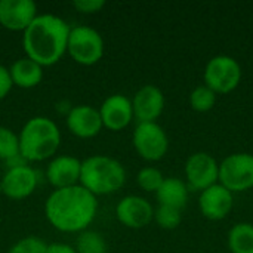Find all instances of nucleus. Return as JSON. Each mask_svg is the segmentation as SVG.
Listing matches in <instances>:
<instances>
[{"label":"nucleus","instance_id":"nucleus-20","mask_svg":"<svg viewBox=\"0 0 253 253\" xmlns=\"http://www.w3.org/2000/svg\"><path fill=\"white\" fill-rule=\"evenodd\" d=\"M227 243L231 253H253V224L239 222L233 225Z\"/></svg>","mask_w":253,"mask_h":253},{"label":"nucleus","instance_id":"nucleus-11","mask_svg":"<svg viewBox=\"0 0 253 253\" xmlns=\"http://www.w3.org/2000/svg\"><path fill=\"white\" fill-rule=\"evenodd\" d=\"M117 219L127 228L141 230L154 218L151 203L141 196H126L116 206Z\"/></svg>","mask_w":253,"mask_h":253},{"label":"nucleus","instance_id":"nucleus-2","mask_svg":"<svg viewBox=\"0 0 253 253\" xmlns=\"http://www.w3.org/2000/svg\"><path fill=\"white\" fill-rule=\"evenodd\" d=\"M70 30L71 27L68 22L56 15H37L22 36V46L27 58L36 61L42 67L55 65L67 52Z\"/></svg>","mask_w":253,"mask_h":253},{"label":"nucleus","instance_id":"nucleus-29","mask_svg":"<svg viewBox=\"0 0 253 253\" xmlns=\"http://www.w3.org/2000/svg\"><path fill=\"white\" fill-rule=\"evenodd\" d=\"M47 253H77V251L65 243H50L47 245Z\"/></svg>","mask_w":253,"mask_h":253},{"label":"nucleus","instance_id":"nucleus-1","mask_svg":"<svg viewBox=\"0 0 253 253\" xmlns=\"http://www.w3.org/2000/svg\"><path fill=\"white\" fill-rule=\"evenodd\" d=\"M98 200L80 184L55 190L44 203V215L53 228L62 233H82L92 224Z\"/></svg>","mask_w":253,"mask_h":253},{"label":"nucleus","instance_id":"nucleus-14","mask_svg":"<svg viewBox=\"0 0 253 253\" xmlns=\"http://www.w3.org/2000/svg\"><path fill=\"white\" fill-rule=\"evenodd\" d=\"M101 116L102 126L108 130L119 132L126 129L133 120V108L132 101L122 93L110 95L98 110Z\"/></svg>","mask_w":253,"mask_h":253},{"label":"nucleus","instance_id":"nucleus-17","mask_svg":"<svg viewBox=\"0 0 253 253\" xmlns=\"http://www.w3.org/2000/svg\"><path fill=\"white\" fill-rule=\"evenodd\" d=\"M82 160L73 156L53 157L46 169V176L55 190L77 185L80 182Z\"/></svg>","mask_w":253,"mask_h":253},{"label":"nucleus","instance_id":"nucleus-22","mask_svg":"<svg viewBox=\"0 0 253 253\" xmlns=\"http://www.w3.org/2000/svg\"><path fill=\"white\" fill-rule=\"evenodd\" d=\"M77 253H108V246L102 234L96 231H82L77 237Z\"/></svg>","mask_w":253,"mask_h":253},{"label":"nucleus","instance_id":"nucleus-13","mask_svg":"<svg viewBox=\"0 0 253 253\" xmlns=\"http://www.w3.org/2000/svg\"><path fill=\"white\" fill-rule=\"evenodd\" d=\"M234 206V196L219 182L200 193L199 209L209 221L225 219Z\"/></svg>","mask_w":253,"mask_h":253},{"label":"nucleus","instance_id":"nucleus-19","mask_svg":"<svg viewBox=\"0 0 253 253\" xmlns=\"http://www.w3.org/2000/svg\"><path fill=\"white\" fill-rule=\"evenodd\" d=\"M156 197L160 206H170L182 211L188 202L190 190L182 179L169 176L165 178L163 184L156 191Z\"/></svg>","mask_w":253,"mask_h":253},{"label":"nucleus","instance_id":"nucleus-5","mask_svg":"<svg viewBox=\"0 0 253 253\" xmlns=\"http://www.w3.org/2000/svg\"><path fill=\"white\" fill-rule=\"evenodd\" d=\"M243 70L240 62L230 55H216L206 64L203 80L216 95H227L236 90L242 82Z\"/></svg>","mask_w":253,"mask_h":253},{"label":"nucleus","instance_id":"nucleus-24","mask_svg":"<svg viewBox=\"0 0 253 253\" xmlns=\"http://www.w3.org/2000/svg\"><path fill=\"white\" fill-rule=\"evenodd\" d=\"M19 156V138L6 126H0V160L9 162Z\"/></svg>","mask_w":253,"mask_h":253},{"label":"nucleus","instance_id":"nucleus-6","mask_svg":"<svg viewBox=\"0 0 253 253\" xmlns=\"http://www.w3.org/2000/svg\"><path fill=\"white\" fill-rule=\"evenodd\" d=\"M105 44L98 30L77 25L70 30L67 52L80 65H93L104 56Z\"/></svg>","mask_w":253,"mask_h":253},{"label":"nucleus","instance_id":"nucleus-7","mask_svg":"<svg viewBox=\"0 0 253 253\" xmlns=\"http://www.w3.org/2000/svg\"><path fill=\"white\" fill-rule=\"evenodd\" d=\"M228 191L243 193L253 188V154L234 153L219 163V181Z\"/></svg>","mask_w":253,"mask_h":253},{"label":"nucleus","instance_id":"nucleus-18","mask_svg":"<svg viewBox=\"0 0 253 253\" xmlns=\"http://www.w3.org/2000/svg\"><path fill=\"white\" fill-rule=\"evenodd\" d=\"M9 74L13 86L21 89H31L43 80V67L25 56L16 59L9 67Z\"/></svg>","mask_w":253,"mask_h":253},{"label":"nucleus","instance_id":"nucleus-9","mask_svg":"<svg viewBox=\"0 0 253 253\" xmlns=\"http://www.w3.org/2000/svg\"><path fill=\"white\" fill-rule=\"evenodd\" d=\"M184 172L185 184L190 191L202 193L219 181V163L213 156L205 151L191 154L185 162Z\"/></svg>","mask_w":253,"mask_h":253},{"label":"nucleus","instance_id":"nucleus-12","mask_svg":"<svg viewBox=\"0 0 253 253\" xmlns=\"http://www.w3.org/2000/svg\"><path fill=\"white\" fill-rule=\"evenodd\" d=\"M165 104L162 89L154 84H145L132 99L133 119H136L138 123H154L163 114Z\"/></svg>","mask_w":253,"mask_h":253},{"label":"nucleus","instance_id":"nucleus-28","mask_svg":"<svg viewBox=\"0 0 253 253\" xmlns=\"http://www.w3.org/2000/svg\"><path fill=\"white\" fill-rule=\"evenodd\" d=\"M12 86L13 84H12V80H10L9 68H6L4 65L0 64V101L9 95Z\"/></svg>","mask_w":253,"mask_h":253},{"label":"nucleus","instance_id":"nucleus-16","mask_svg":"<svg viewBox=\"0 0 253 253\" xmlns=\"http://www.w3.org/2000/svg\"><path fill=\"white\" fill-rule=\"evenodd\" d=\"M65 123H67L68 130L74 136L82 138V139L95 138L104 127L99 111L95 107L87 105V104L73 107L67 114Z\"/></svg>","mask_w":253,"mask_h":253},{"label":"nucleus","instance_id":"nucleus-8","mask_svg":"<svg viewBox=\"0 0 253 253\" xmlns=\"http://www.w3.org/2000/svg\"><path fill=\"white\" fill-rule=\"evenodd\" d=\"M136 153L147 162L162 160L169 150V138L157 123H138L132 136Z\"/></svg>","mask_w":253,"mask_h":253},{"label":"nucleus","instance_id":"nucleus-23","mask_svg":"<svg viewBox=\"0 0 253 253\" xmlns=\"http://www.w3.org/2000/svg\"><path fill=\"white\" fill-rule=\"evenodd\" d=\"M163 230H176L182 222V211L170 206H160L154 211L153 218Z\"/></svg>","mask_w":253,"mask_h":253},{"label":"nucleus","instance_id":"nucleus-4","mask_svg":"<svg viewBox=\"0 0 253 253\" xmlns=\"http://www.w3.org/2000/svg\"><path fill=\"white\" fill-rule=\"evenodd\" d=\"M126 182L125 166L108 156L96 154L82 162L80 185L96 196L113 194Z\"/></svg>","mask_w":253,"mask_h":253},{"label":"nucleus","instance_id":"nucleus-3","mask_svg":"<svg viewBox=\"0 0 253 253\" xmlns=\"http://www.w3.org/2000/svg\"><path fill=\"white\" fill-rule=\"evenodd\" d=\"M19 156L28 162H43L56 154L61 145V132L56 123L47 117L30 119L21 129Z\"/></svg>","mask_w":253,"mask_h":253},{"label":"nucleus","instance_id":"nucleus-10","mask_svg":"<svg viewBox=\"0 0 253 253\" xmlns=\"http://www.w3.org/2000/svg\"><path fill=\"white\" fill-rule=\"evenodd\" d=\"M39 178L36 170L27 165L10 166L1 178V193L10 200H24L37 188Z\"/></svg>","mask_w":253,"mask_h":253},{"label":"nucleus","instance_id":"nucleus-15","mask_svg":"<svg viewBox=\"0 0 253 253\" xmlns=\"http://www.w3.org/2000/svg\"><path fill=\"white\" fill-rule=\"evenodd\" d=\"M33 0H0V25L10 31H25L37 16Z\"/></svg>","mask_w":253,"mask_h":253},{"label":"nucleus","instance_id":"nucleus-27","mask_svg":"<svg viewBox=\"0 0 253 253\" xmlns=\"http://www.w3.org/2000/svg\"><path fill=\"white\" fill-rule=\"evenodd\" d=\"M73 6L80 13H96L105 6V1L104 0H76L73 1Z\"/></svg>","mask_w":253,"mask_h":253},{"label":"nucleus","instance_id":"nucleus-25","mask_svg":"<svg viewBox=\"0 0 253 253\" xmlns=\"http://www.w3.org/2000/svg\"><path fill=\"white\" fill-rule=\"evenodd\" d=\"M163 181H165L163 173L157 168H153V166L142 168L136 175V182L139 188H142L147 193H156L163 184Z\"/></svg>","mask_w":253,"mask_h":253},{"label":"nucleus","instance_id":"nucleus-26","mask_svg":"<svg viewBox=\"0 0 253 253\" xmlns=\"http://www.w3.org/2000/svg\"><path fill=\"white\" fill-rule=\"evenodd\" d=\"M7 253H47V245L37 237H24L16 242Z\"/></svg>","mask_w":253,"mask_h":253},{"label":"nucleus","instance_id":"nucleus-21","mask_svg":"<svg viewBox=\"0 0 253 253\" xmlns=\"http://www.w3.org/2000/svg\"><path fill=\"white\" fill-rule=\"evenodd\" d=\"M218 95L208 87L206 84H200L194 87L190 93V107L197 113H208L216 104Z\"/></svg>","mask_w":253,"mask_h":253}]
</instances>
